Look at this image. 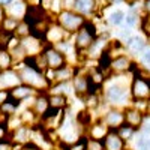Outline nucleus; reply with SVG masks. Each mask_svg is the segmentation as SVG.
<instances>
[{
    "mask_svg": "<svg viewBox=\"0 0 150 150\" xmlns=\"http://www.w3.org/2000/svg\"><path fill=\"white\" fill-rule=\"evenodd\" d=\"M32 131H33L32 126L21 125L20 128H17V129H14L11 132L9 140H11L12 144H15V146H23L26 143H30V140H32Z\"/></svg>",
    "mask_w": 150,
    "mask_h": 150,
    "instance_id": "9b49d317",
    "label": "nucleus"
},
{
    "mask_svg": "<svg viewBox=\"0 0 150 150\" xmlns=\"http://www.w3.org/2000/svg\"><path fill=\"white\" fill-rule=\"evenodd\" d=\"M122 2H125V0H111V3H122Z\"/></svg>",
    "mask_w": 150,
    "mask_h": 150,
    "instance_id": "4c0bfd02",
    "label": "nucleus"
},
{
    "mask_svg": "<svg viewBox=\"0 0 150 150\" xmlns=\"http://www.w3.org/2000/svg\"><path fill=\"white\" fill-rule=\"evenodd\" d=\"M9 93H11V99H14V101L18 102V104L26 102V101H29L30 98H35L38 95V92L35 89H32V87H29L26 84L15 86L14 89L9 90Z\"/></svg>",
    "mask_w": 150,
    "mask_h": 150,
    "instance_id": "9d476101",
    "label": "nucleus"
},
{
    "mask_svg": "<svg viewBox=\"0 0 150 150\" xmlns=\"http://www.w3.org/2000/svg\"><path fill=\"white\" fill-rule=\"evenodd\" d=\"M18 84H21V81H20L18 74H17V71L14 68L0 72V89L11 90V89H14V87L18 86Z\"/></svg>",
    "mask_w": 150,
    "mask_h": 150,
    "instance_id": "2eb2a0df",
    "label": "nucleus"
},
{
    "mask_svg": "<svg viewBox=\"0 0 150 150\" xmlns=\"http://www.w3.org/2000/svg\"><path fill=\"white\" fill-rule=\"evenodd\" d=\"M147 45L146 39L141 36H131L129 39H126L123 42V47L126 50L128 56H138L141 54V51L144 50V47Z\"/></svg>",
    "mask_w": 150,
    "mask_h": 150,
    "instance_id": "4468645a",
    "label": "nucleus"
},
{
    "mask_svg": "<svg viewBox=\"0 0 150 150\" xmlns=\"http://www.w3.org/2000/svg\"><path fill=\"white\" fill-rule=\"evenodd\" d=\"M11 98V93H9V90H6V89H0V105L2 104H5L8 99Z\"/></svg>",
    "mask_w": 150,
    "mask_h": 150,
    "instance_id": "473e14b6",
    "label": "nucleus"
},
{
    "mask_svg": "<svg viewBox=\"0 0 150 150\" xmlns=\"http://www.w3.org/2000/svg\"><path fill=\"white\" fill-rule=\"evenodd\" d=\"M135 63L132 62L131 56L128 54H122L117 57H112L110 60V75L111 74H128L134 71Z\"/></svg>",
    "mask_w": 150,
    "mask_h": 150,
    "instance_id": "0eeeda50",
    "label": "nucleus"
},
{
    "mask_svg": "<svg viewBox=\"0 0 150 150\" xmlns=\"http://www.w3.org/2000/svg\"><path fill=\"white\" fill-rule=\"evenodd\" d=\"M138 132L147 138H150V112H144L143 114V120H141V125L138 128Z\"/></svg>",
    "mask_w": 150,
    "mask_h": 150,
    "instance_id": "bb28decb",
    "label": "nucleus"
},
{
    "mask_svg": "<svg viewBox=\"0 0 150 150\" xmlns=\"http://www.w3.org/2000/svg\"><path fill=\"white\" fill-rule=\"evenodd\" d=\"M87 150H105V149H104L102 141L87 138Z\"/></svg>",
    "mask_w": 150,
    "mask_h": 150,
    "instance_id": "c756f323",
    "label": "nucleus"
},
{
    "mask_svg": "<svg viewBox=\"0 0 150 150\" xmlns=\"http://www.w3.org/2000/svg\"><path fill=\"white\" fill-rule=\"evenodd\" d=\"M0 150H14V144L9 140H3L0 141Z\"/></svg>",
    "mask_w": 150,
    "mask_h": 150,
    "instance_id": "72a5a7b5",
    "label": "nucleus"
},
{
    "mask_svg": "<svg viewBox=\"0 0 150 150\" xmlns=\"http://www.w3.org/2000/svg\"><path fill=\"white\" fill-rule=\"evenodd\" d=\"M116 132H117V135L120 137V138H122L125 143H128V141H131V140L134 138V137H135L137 129H134V128L128 126L126 123H123L122 126H119V128L116 129Z\"/></svg>",
    "mask_w": 150,
    "mask_h": 150,
    "instance_id": "a878e982",
    "label": "nucleus"
},
{
    "mask_svg": "<svg viewBox=\"0 0 150 150\" xmlns=\"http://www.w3.org/2000/svg\"><path fill=\"white\" fill-rule=\"evenodd\" d=\"M18 20L15 18H11V17H5L0 23V32L3 33H8V35H14L15 30H17V26H18Z\"/></svg>",
    "mask_w": 150,
    "mask_h": 150,
    "instance_id": "b1692460",
    "label": "nucleus"
},
{
    "mask_svg": "<svg viewBox=\"0 0 150 150\" xmlns=\"http://www.w3.org/2000/svg\"><path fill=\"white\" fill-rule=\"evenodd\" d=\"M68 96L63 93H51L48 95V105L51 108H57V110H65L68 107Z\"/></svg>",
    "mask_w": 150,
    "mask_h": 150,
    "instance_id": "4be33fe9",
    "label": "nucleus"
},
{
    "mask_svg": "<svg viewBox=\"0 0 150 150\" xmlns=\"http://www.w3.org/2000/svg\"><path fill=\"white\" fill-rule=\"evenodd\" d=\"M147 112H150V98H149V101H147Z\"/></svg>",
    "mask_w": 150,
    "mask_h": 150,
    "instance_id": "58836bf2",
    "label": "nucleus"
},
{
    "mask_svg": "<svg viewBox=\"0 0 150 150\" xmlns=\"http://www.w3.org/2000/svg\"><path fill=\"white\" fill-rule=\"evenodd\" d=\"M96 8V0H75L74 9L80 15H89Z\"/></svg>",
    "mask_w": 150,
    "mask_h": 150,
    "instance_id": "412c9836",
    "label": "nucleus"
},
{
    "mask_svg": "<svg viewBox=\"0 0 150 150\" xmlns=\"http://www.w3.org/2000/svg\"><path fill=\"white\" fill-rule=\"evenodd\" d=\"M137 23H138V14H135L134 11H131V14L126 15V24L129 27H134Z\"/></svg>",
    "mask_w": 150,
    "mask_h": 150,
    "instance_id": "7c9ffc66",
    "label": "nucleus"
},
{
    "mask_svg": "<svg viewBox=\"0 0 150 150\" xmlns=\"http://www.w3.org/2000/svg\"><path fill=\"white\" fill-rule=\"evenodd\" d=\"M102 122L108 126L110 131H116L119 126L125 123V114H123V108H117V107H111L108 108L104 116L101 117Z\"/></svg>",
    "mask_w": 150,
    "mask_h": 150,
    "instance_id": "6e6552de",
    "label": "nucleus"
},
{
    "mask_svg": "<svg viewBox=\"0 0 150 150\" xmlns=\"http://www.w3.org/2000/svg\"><path fill=\"white\" fill-rule=\"evenodd\" d=\"M128 2H129V3H134V2H137V0H128Z\"/></svg>",
    "mask_w": 150,
    "mask_h": 150,
    "instance_id": "ea45409f",
    "label": "nucleus"
},
{
    "mask_svg": "<svg viewBox=\"0 0 150 150\" xmlns=\"http://www.w3.org/2000/svg\"><path fill=\"white\" fill-rule=\"evenodd\" d=\"M71 83H72V90L75 92V95H77L78 98H83L84 99L87 95H89V89H90L89 77L84 75V74H81L80 69H78L77 75H75V77L71 80Z\"/></svg>",
    "mask_w": 150,
    "mask_h": 150,
    "instance_id": "1a4fd4ad",
    "label": "nucleus"
},
{
    "mask_svg": "<svg viewBox=\"0 0 150 150\" xmlns=\"http://www.w3.org/2000/svg\"><path fill=\"white\" fill-rule=\"evenodd\" d=\"M123 114H125V123H126L128 126L138 131L141 120H143V112L138 111L137 108H134L132 105H129V107L123 108Z\"/></svg>",
    "mask_w": 150,
    "mask_h": 150,
    "instance_id": "dca6fc26",
    "label": "nucleus"
},
{
    "mask_svg": "<svg viewBox=\"0 0 150 150\" xmlns=\"http://www.w3.org/2000/svg\"><path fill=\"white\" fill-rule=\"evenodd\" d=\"M14 0H0V6L2 8H6V6H9Z\"/></svg>",
    "mask_w": 150,
    "mask_h": 150,
    "instance_id": "f704fd0d",
    "label": "nucleus"
},
{
    "mask_svg": "<svg viewBox=\"0 0 150 150\" xmlns=\"http://www.w3.org/2000/svg\"><path fill=\"white\" fill-rule=\"evenodd\" d=\"M66 36H68V32H65L59 24H54V26H48L44 38L50 45H54L62 41H66Z\"/></svg>",
    "mask_w": 150,
    "mask_h": 150,
    "instance_id": "f3484780",
    "label": "nucleus"
},
{
    "mask_svg": "<svg viewBox=\"0 0 150 150\" xmlns=\"http://www.w3.org/2000/svg\"><path fill=\"white\" fill-rule=\"evenodd\" d=\"M6 17V14H5V8H2L0 6V23H2V20Z\"/></svg>",
    "mask_w": 150,
    "mask_h": 150,
    "instance_id": "c9c22d12",
    "label": "nucleus"
},
{
    "mask_svg": "<svg viewBox=\"0 0 150 150\" xmlns=\"http://www.w3.org/2000/svg\"><path fill=\"white\" fill-rule=\"evenodd\" d=\"M26 11H27V5L23 2H12L9 6L5 8V14L6 17H11V18H15L18 21H21L26 15Z\"/></svg>",
    "mask_w": 150,
    "mask_h": 150,
    "instance_id": "6ab92c4d",
    "label": "nucleus"
},
{
    "mask_svg": "<svg viewBox=\"0 0 150 150\" xmlns=\"http://www.w3.org/2000/svg\"><path fill=\"white\" fill-rule=\"evenodd\" d=\"M129 90H131L132 101H138V99L147 101L150 98V75L144 69L140 68L138 72L132 77Z\"/></svg>",
    "mask_w": 150,
    "mask_h": 150,
    "instance_id": "7ed1b4c3",
    "label": "nucleus"
},
{
    "mask_svg": "<svg viewBox=\"0 0 150 150\" xmlns=\"http://www.w3.org/2000/svg\"><path fill=\"white\" fill-rule=\"evenodd\" d=\"M36 2H38V0H36Z\"/></svg>",
    "mask_w": 150,
    "mask_h": 150,
    "instance_id": "a19ab883",
    "label": "nucleus"
},
{
    "mask_svg": "<svg viewBox=\"0 0 150 150\" xmlns=\"http://www.w3.org/2000/svg\"><path fill=\"white\" fill-rule=\"evenodd\" d=\"M14 68V60L6 48H0V72Z\"/></svg>",
    "mask_w": 150,
    "mask_h": 150,
    "instance_id": "393cba45",
    "label": "nucleus"
},
{
    "mask_svg": "<svg viewBox=\"0 0 150 150\" xmlns=\"http://www.w3.org/2000/svg\"><path fill=\"white\" fill-rule=\"evenodd\" d=\"M96 39V27L95 24L86 21L83 24V27H80L75 32V39H74V45L77 48L78 54L83 51H87V48L92 45V42Z\"/></svg>",
    "mask_w": 150,
    "mask_h": 150,
    "instance_id": "20e7f679",
    "label": "nucleus"
},
{
    "mask_svg": "<svg viewBox=\"0 0 150 150\" xmlns=\"http://www.w3.org/2000/svg\"><path fill=\"white\" fill-rule=\"evenodd\" d=\"M14 150H41V149L38 147L36 144H33V143H26L23 146H15L14 144Z\"/></svg>",
    "mask_w": 150,
    "mask_h": 150,
    "instance_id": "2f4dec72",
    "label": "nucleus"
},
{
    "mask_svg": "<svg viewBox=\"0 0 150 150\" xmlns=\"http://www.w3.org/2000/svg\"><path fill=\"white\" fill-rule=\"evenodd\" d=\"M30 108L36 112V116H39V119H41V116L50 108V105H48V95L47 93H38L35 96V102L32 104Z\"/></svg>",
    "mask_w": 150,
    "mask_h": 150,
    "instance_id": "aec40b11",
    "label": "nucleus"
},
{
    "mask_svg": "<svg viewBox=\"0 0 150 150\" xmlns=\"http://www.w3.org/2000/svg\"><path fill=\"white\" fill-rule=\"evenodd\" d=\"M9 137H11V132L6 126V117L3 116H0V141H3V140H9ZM11 141V140H9Z\"/></svg>",
    "mask_w": 150,
    "mask_h": 150,
    "instance_id": "c85d7f7f",
    "label": "nucleus"
},
{
    "mask_svg": "<svg viewBox=\"0 0 150 150\" xmlns=\"http://www.w3.org/2000/svg\"><path fill=\"white\" fill-rule=\"evenodd\" d=\"M104 101L110 104L111 107H117V108H125L126 107V101H132L131 98V90L129 86L126 83H120L117 80L110 81V84L105 87L104 90Z\"/></svg>",
    "mask_w": 150,
    "mask_h": 150,
    "instance_id": "f03ea898",
    "label": "nucleus"
},
{
    "mask_svg": "<svg viewBox=\"0 0 150 150\" xmlns=\"http://www.w3.org/2000/svg\"><path fill=\"white\" fill-rule=\"evenodd\" d=\"M144 6H146V11L150 14V0H146V3H144Z\"/></svg>",
    "mask_w": 150,
    "mask_h": 150,
    "instance_id": "e433bc0d",
    "label": "nucleus"
},
{
    "mask_svg": "<svg viewBox=\"0 0 150 150\" xmlns=\"http://www.w3.org/2000/svg\"><path fill=\"white\" fill-rule=\"evenodd\" d=\"M59 26L68 33H75L80 27H83V24L86 23L84 17L77 14L75 11H62L57 17Z\"/></svg>",
    "mask_w": 150,
    "mask_h": 150,
    "instance_id": "39448f33",
    "label": "nucleus"
},
{
    "mask_svg": "<svg viewBox=\"0 0 150 150\" xmlns=\"http://www.w3.org/2000/svg\"><path fill=\"white\" fill-rule=\"evenodd\" d=\"M42 54H44L45 62H47V68H50V69H59V68H63L68 65L65 56L53 45H47L44 48Z\"/></svg>",
    "mask_w": 150,
    "mask_h": 150,
    "instance_id": "423d86ee",
    "label": "nucleus"
},
{
    "mask_svg": "<svg viewBox=\"0 0 150 150\" xmlns=\"http://www.w3.org/2000/svg\"><path fill=\"white\" fill-rule=\"evenodd\" d=\"M102 144H104L105 150H128L126 143L117 135L116 131H110L105 135V138L102 140Z\"/></svg>",
    "mask_w": 150,
    "mask_h": 150,
    "instance_id": "a211bd4d",
    "label": "nucleus"
},
{
    "mask_svg": "<svg viewBox=\"0 0 150 150\" xmlns=\"http://www.w3.org/2000/svg\"><path fill=\"white\" fill-rule=\"evenodd\" d=\"M108 132H110V129H108L107 125L102 122V119H98L96 122L90 123V126L87 128V138L102 141Z\"/></svg>",
    "mask_w": 150,
    "mask_h": 150,
    "instance_id": "ddd939ff",
    "label": "nucleus"
},
{
    "mask_svg": "<svg viewBox=\"0 0 150 150\" xmlns=\"http://www.w3.org/2000/svg\"><path fill=\"white\" fill-rule=\"evenodd\" d=\"M21 104H18V102H15L14 99H8V101L5 102V104H2L0 105V116H3V117H11V116H14V114H17V111H18V107H20Z\"/></svg>",
    "mask_w": 150,
    "mask_h": 150,
    "instance_id": "5701e85b",
    "label": "nucleus"
},
{
    "mask_svg": "<svg viewBox=\"0 0 150 150\" xmlns=\"http://www.w3.org/2000/svg\"><path fill=\"white\" fill-rule=\"evenodd\" d=\"M78 72V66H72V65H66L63 68H59V69H54V74H53V84H59V83H66V81H71L75 75Z\"/></svg>",
    "mask_w": 150,
    "mask_h": 150,
    "instance_id": "f8f14e48",
    "label": "nucleus"
},
{
    "mask_svg": "<svg viewBox=\"0 0 150 150\" xmlns=\"http://www.w3.org/2000/svg\"><path fill=\"white\" fill-rule=\"evenodd\" d=\"M125 20V14L123 11L117 9V11H112L111 14L108 15V23L111 24V26H120V24L123 23Z\"/></svg>",
    "mask_w": 150,
    "mask_h": 150,
    "instance_id": "cd10ccee",
    "label": "nucleus"
},
{
    "mask_svg": "<svg viewBox=\"0 0 150 150\" xmlns=\"http://www.w3.org/2000/svg\"><path fill=\"white\" fill-rule=\"evenodd\" d=\"M14 69L18 74V78L21 81V84H26L32 89H35L38 93H45L47 90H50L51 84L48 83V80L45 78L44 72L35 69L33 66L27 65L26 62L14 65Z\"/></svg>",
    "mask_w": 150,
    "mask_h": 150,
    "instance_id": "f257e3e1",
    "label": "nucleus"
}]
</instances>
